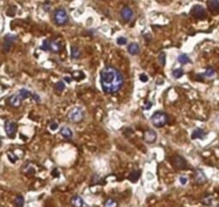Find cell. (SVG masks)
I'll use <instances>...</instances> for the list:
<instances>
[{"mask_svg": "<svg viewBox=\"0 0 219 207\" xmlns=\"http://www.w3.org/2000/svg\"><path fill=\"white\" fill-rule=\"evenodd\" d=\"M99 82L105 94L113 95L124 85V76L115 67L107 66L99 72Z\"/></svg>", "mask_w": 219, "mask_h": 207, "instance_id": "obj_1", "label": "cell"}, {"mask_svg": "<svg viewBox=\"0 0 219 207\" xmlns=\"http://www.w3.org/2000/svg\"><path fill=\"white\" fill-rule=\"evenodd\" d=\"M67 118H69V121L74 122V124H79V122L82 121L83 118H85V111H83L80 106L73 108L67 113Z\"/></svg>", "mask_w": 219, "mask_h": 207, "instance_id": "obj_2", "label": "cell"}, {"mask_svg": "<svg viewBox=\"0 0 219 207\" xmlns=\"http://www.w3.org/2000/svg\"><path fill=\"white\" fill-rule=\"evenodd\" d=\"M151 122L155 128H162L168 122V115L164 112H155L151 117Z\"/></svg>", "mask_w": 219, "mask_h": 207, "instance_id": "obj_3", "label": "cell"}, {"mask_svg": "<svg viewBox=\"0 0 219 207\" xmlns=\"http://www.w3.org/2000/svg\"><path fill=\"white\" fill-rule=\"evenodd\" d=\"M53 20L58 26H63L66 25L69 20V14L63 8H59L53 12Z\"/></svg>", "mask_w": 219, "mask_h": 207, "instance_id": "obj_4", "label": "cell"}, {"mask_svg": "<svg viewBox=\"0 0 219 207\" xmlns=\"http://www.w3.org/2000/svg\"><path fill=\"white\" fill-rule=\"evenodd\" d=\"M4 130H6V133L8 135V138L14 139L16 135V131H17V125L14 121H6Z\"/></svg>", "mask_w": 219, "mask_h": 207, "instance_id": "obj_5", "label": "cell"}, {"mask_svg": "<svg viewBox=\"0 0 219 207\" xmlns=\"http://www.w3.org/2000/svg\"><path fill=\"white\" fill-rule=\"evenodd\" d=\"M17 40V37L16 36H12V34H6L4 37L3 40V44H2V50L3 52H9L11 50V47L13 46L14 42Z\"/></svg>", "mask_w": 219, "mask_h": 207, "instance_id": "obj_6", "label": "cell"}, {"mask_svg": "<svg viewBox=\"0 0 219 207\" xmlns=\"http://www.w3.org/2000/svg\"><path fill=\"white\" fill-rule=\"evenodd\" d=\"M192 15L198 20H202L206 17V11L202 6H195L192 9Z\"/></svg>", "mask_w": 219, "mask_h": 207, "instance_id": "obj_7", "label": "cell"}, {"mask_svg": "<svg viewBox=\"0 0 219 207\" xmlns=\"http://www.w3.org/2000/svg\"><path fill=\"white\" fill-rule=\"evenodd\" d=\"M172 163L179 170H184L187 167V162H186V160L184 159L183 157H181V156H174V157L172 158Z\"/></svg>", "mask_w": 219, "mask_h": 207, "instance_id": "obj_8", "label": "cell"}, {"mask_svg": "<svg viewBox=\"0 0 219 207\" xmlns=\"http://www.w3.org/2000/svg\"><path fill=\"white\" fill-rule=\"evenodd\" d=\"M143 139L145 143L148 144H153L156 142V139H157V134H156V132L154 130H146L145 132H144L143 134Z\"/></svg>", "mask_w": 219, "mask_h": 207, "instance_id": "obj_9", "label": "cell"}, {"mask_svg": "<svg viewBox=\"0 0 219 207\" xmlns=\"http://www.w3.org/2000/svg\"><path fill=\"white\" fill-rule=\"evenodd\" d=\"M120 15H121V17H122V20H124V22H129V20L133 18L134 12H133V10L129 8V7H124V8L121 10Z\"/></svg>", "mask_w": 219, "mask_h": 207, "instance_id": "obj_10", "label": "cell"}, {"mask_svg": "<svg viewBox=\"0 0 219 207\" xmlns=\"http://www.w3.org/2000/svg\"><path fill=\"white\" fill-rule=\"evenodd\" d=\"M8 103H9V105L12 106V108H19L20 104H22V98L18 96V94L12 95V96L8 99Z\"/></svg>", "mask_w": 219, "mask_h": 207, "instance_id": "obj_11", "label": "cell"}, {"mask_svg": "<svg viewBox=\"0 0 219 207\" xmlns=\"http://www.w3.org/2000/svg\"><path fill=\"white\" fill-rule=\"evenodd\" d=\"M63 46H62L61 42L58 40H52L49 41V51H52L53 53H59L62 51Z\"/></svg>", "mask_w": 219, "mask_h": 207, "instance_id": "obj_12", "label": "cell"}, {"mask_svg": "<svg viewBox=\"0 0 219 207\" xmlns=\"http://www.w3.org/2000/svg\"><path fill=\"white\" fill-rule=\"evenodd\" d=\"M195 181L198 183V185H203L206 181V176L205 174L203 173V171L201 170H197L195 174Z\"/></svg>", "mask_w": 219, "mask_h": 207, "instance_id": "obj_13", "label": "cell"}, {"mask_svg": "<svg viewBox=\"0 0 219 207\" xmlns=\"http://www.w3.org/2000/svg\"><path fill=\"white\" fill-rule=\"evenodd\" d=\"M127 50H128V53L130 55H138L140 53V46H139L138 43L133 42L127 46Z\"/></svg>", "mask_w": 219, "mask_h": 207, "instance_id": "obj_14", "label": "cell"}, {"mask_svg": "<svg viewBox=\"0 0 219 207\" xmlns=\"http://www.w3.org/2000/svg\"><path fill=\"white\" fill-rule=\"evenodd\" d=\"M205 135H206V132L204 131V130L196 129V130H193L192 133V139H202L205 138Z\"/></svg>", "mask_w": 219, "mask_h": 207, "instance_id": "obj_15", "label": "cell"}, {"mask_svg": "<svg viewBox=\"0 0 219 207\" xmlns=\"http://www.w3.org/2000/svg\"><path fill=\"white\" fill-rule=\"evenodd\" d=\"M60 133H61V135L66 139H69L73 138V131H72L69 127H62L61 130H60Z\"/></svg>", "mask_w": 219, "mask_h": 207, "instance_id": "obj_16", "label": "cell"}, {"mask_svg": "<svg viewBox=\"0 0 219 207\" xmlns=\"http://www.w3.org/2000/svg\"><path fill=\"white\" fill-rule=\"evenodd\" d=\"M208 9L214 13H217L219 11V0H208L207 2Z\"/></svg>", "mask_w": 219, "mask_h": 207, "instance_id": "obj_17", "label": "cell"}, {"mask_svg": "<svg viewBox=\"0 0 219 207\" xmlns=\"http://www.w3.org/2000/svg\"><path fill=\"white\" fill-rule=\"evenodd\" d=\"M71 204L73 207H82L83 201L79 195H74V196L71 199Z\"/></svg>", "mask_w": 219, "mask_h": 207, "instance_id": "obj_18", "label": "cell"}, {"mask_svg": "<svg viewBox=\"0 0 219 207\" xmlns=\"http://www.w3.org/2000/svg\"><path fill=\"white\" fill-rule=\"evenodd\" d=\"M17 94L22 99H27V98L31 97V95H32L29 90L26 89V88H22V89H19V91H18Z\"/></svg>", "mask_w": 219, "mask_h": 207, "instance_id": "obj_19", "label": "cell"}, {"mask_svg": "<svg viewBox=\"0 0 219 207\" xmlns=\"http://www.w3.org/2000/svg\"><path fill=\"white\" fill-rule=\"evenodd\" d=\"M71 55H72V58H73V59H79V58H80V55H81V52L77 46H73V47H72V51H71Z\"/></svg>", "mask_w": 219, "mask_h": 207, "instance_id": "obj_20", "label": "cell"}, {"mask_svg": "<svg viewBox=\"0 0 219 207\" xmlns=\"http://www.w3.org/2000/svg\"><path fill=\"white\" fill-rule=\"evenodd\" d=\"M24 204H25L24 196L17 195L15 197V200H14V205H15V207H24Z\"/></svg>", "mask_w": 219, "mask_h": 207, "instance_id": "obj_21", "label": "cell"}, {"mask_svg": "<svg viewBox=\"0 0 219 207\" xmlns=\"http://www.w3.org/2000/svg\"><path fill=\"white\" fill-rule=\"evenodd\" d=\"M178 61L180 62L181 64H189L190 62V58L186 54H181L178 57Z\"/></svg>", "mask_w": 219, "mask_h": 207, "instance_id": "obj_22", "label": "cell"}, {"mask_svg": "<svg viewBox=\"0 0 219 207\" xmlns=\"http://www.w3.org/2000/svg\"><path fill=\"white\" fill-rule=\"evenodd\" d=\"M204 77H207V78H212L216 75V71L214 70L213 68H207L204 72V74H202Z\"/></svg>", "mask_w": 219, "mask_h": 207, "instance_id": "obj_23", "label": "cell"}, {"mask_svg": "<svg viewBox=\"0 0 219 207\" xmlns=\"http://www.w3.org/2000/svg\"><path fill=\"white\" fill-rule=\"evenodd\" d=\"M157 60H158V64H159L162 67H165V66H166V53H165V52L159 53Z\"/></svg>", "mask_w": 219, "mask_h": 207, "instance_id": "obj_24", "label": "cell"}, {"mask_svg": "<svg viewBox=\"0 0 219 207\" xmlns=\"http://www.w3.org/2000/svg\"><path fill=\"white\" fill-rule=\"evenodd\" d=\"M184 74V71L182 68H179V69H174L173 71H172V76H173L174 78H180L183 76Z\"/></svg>", "mask_w": 219, "mask_h": 207, "instance_id": "obj_25", "label": "cell"}, {"mask_svg": "<svg viewBox=\"0 0 219 207\" xmlns=\"http://www.w3.org/2000/svg\"><path fill=\"white\" fill-rule=\"evenodd\" d=\"M139 176H140V172H139V171H133L132 173H130V175H129L128 178H129V180H132L133 183H135V181L138 180Z\"/></svg>", "mask_w": 219, "mask_h": 207, "instance_id": "obj_26", "label": "cell"}, {"mask_svg": "<svg viewBox=\"0 0 219 207\" xmlns=\"http://www.w3.org/2000/svg\"><path fill=\"white\" fill-rule=\"evenodd\" d=\"M104 207H118V203L113 199H108L105 202Z\"/></svg>", "mask_w": 219, "mask_h": 207, "instance_id": "obj_27", "label": "cell"}, {"mask_svg": "<svg viewBox=\"0 0 219 207\" xmlns=\"http://www.w3.org/2000/svg\"><path fill=\"white\" fill-rule=\"evenodd\" d=\"M55 89H56V91H57V92H62V91H63V90L65 89L64 83L62 82V81L58 82L57 84H56V86H55Z\"/></svg>", "mask_w": 219, "mask_h": 207, "instance_id": "obj_28", "label": "cell"}, {"mask_svg": "<svg viewBox=\"0 0 219 207\" xmlns=\"http://www.w3.org/2000/svg\"><path fill=\"white\" fill-rule=\"evenodd\" d=\"M116 43H118V45H126L127 39L124 37H120V38L116 39Z\"/></svg>", "mask_w": 219, "mask_h": 207, "instance_id": "obj_29", "label": "cell"}, {"mask_svg": "<svg viewBox=\"0 0 219 207\" xmlns=\"http://www.w3.org/2000/svg\"><path fill=\"white\" fill-rule=\"evenodd\" d=\"M212 196L211 195H207L206 197H203V199H202V203L204 204V205H211L212 204Z\"/></svg>", "mask_w": 219, "mask_h": 207, "instance_id": "obj_30", "label": "cell"}, {"mask_svg": "<svg viewBox=\"0 0 219 207\" xmlns=\"http://www.w3.org/2000/svg\"><path fill=\"white\" fill-rule=\"evenodd\" d=\"M41 50L43 51H49V41L48 40H45L43 42V44H42L41 46Z\"/></svg>", "mask_w": 219, "mask_h": 207, "instance_id": "obj_31", "label": "cell"}, {"mask_svg": "<svg viewBox=\"0 0 219 207\" xmlns=\"http://www.w3.org/2000/svg\"><path fill=\"white\" fill-rule=\"evenodd\" d=\"M139 78H140V81L142 83H148V81H149V77L145 73H141L140 75H139Z\"/></svg>", "mask_w": 219, "mask_h": 207, "instance_id": "obj_32", "label": "cell"}, {"mask_svg": "<svg viewBox=\"0 0 219 207\" xmlns=\"http://www.w3.org/2000/svg\"><path fill=\"white\" fill-rule=\"evenodd\" d=\"M8 156H9V159H10V161L12 162V163H15V162L17 161V157H16V156H15V157H14V156L12 155V152H8Z\"/></svg>", "mask_w": 219, "mask_h": 207, "instance_id": "obj_33", "label": "cell"}, {"mask_svg": "<svg viewBox=\"0 0 219 207\" xmlns=\"http://www.w3.org/2000/svg\"><path fill=\"white\" fill-rule=\"evenodd\" d=\"M187 177H185V176H181L180 177V183H181V185H183V186H185L186 183H187Z\"/></svg>", "mask_w": 219, "mask_h": 207, "instance_id": "obj_34", "label": "cell"}, {"mask_svg": "<svg viewBox=\"0 0 219 207\" xmlns=\"http://www.w3.org/2000/svg\"><path fill=\"white\" fill-rule=\"evenodd\" d=\"M152 105H153L152 102H145V104L143 105V110H150Z\"/></svg>", "mask_w": 219, "mask_h": 207, "instance_id": "obj_35", "label": "cell"}, {"mask_svg": "<svg viewBox=\"0 0 219 207\" xmlns=\"http://www.w3.org/2000/svg\"><path fill=\"white\" fill-rule=\"evenodd\" d=\"M31 97H32V99H33L36 102H38V103H39V102H41V98H40L36 94H32Z\"/></svg>", "mask_w": 219, "mask_h": 207, "instance_id": "obj_36", "label": "cell"}, {"mask_svg": "<svg viewBox=\"0 0 219 207\" xmlns=\"http://www.w3.org/2000/svg\"><path fill=\"white\" fill-rule=\"evenodd\" d=\"M53 177H59L60 176V172L58 171V169H53Z\"/></svg>", "mask_w": 219, "mask_h": 207, "instance_id": "obj_37", "label": "cell"}, {"mask_svg": "<svg viewBox=\"0 0 219 207\" xmlns=\"http://www.w3.org/2000/svg\"><path fill=\"white\" fill-rule=\"evenodd\" d=\"M49 128H50V130H53H53H56L58 128V124L57 122H53L52 125H49Z\"/></svg>", "mask_w": 219, "mask_h": 207, "instance_id": "obj_38", "label": "cell"}, {"mask_svg": "<svg viewBox=\"0 0 219 207\" xmlns=\"http://www.w3.org/2000/svg\"><path fill=\"white\" fill-rule=\"evenodd\" d=\"M64 81H65V82H66V83H71L72 82V78L71 77H69V76H65V77H64Z\"/></svg>", "mask_w": 219, "mask_h": 207, "instance_id": "obj_39", "label": "cell"}, {"mask_svg": "<svg viewBox=\"0 0 219 207\" xmlns=\"http://www.w3.org/2000/svg\"><path fill=\"white\" fill-rule=\"evenodd\" d=\"M158 82H157V85H159V84H160V85H162V84H164V80H162V78H158Z\"/></svg>", "mask_w": 219, "mask_h": 207, "instance_id": "obj_40", "label": "cell"}, {"mask_svg": "<svg viewBox=\"0 0 219 207\" xmlns=\"http://www.w3.org/2000/svg\"><path fill=\"white\" fill-rule=\"evenodd\" d=\"M0 146H1V138H0Z\"/></svg>", "mask_w": 219, "mask_h": 207, "instance_id": "obj_41", "label": "cell"}, {"mask_svg": "<svg viewBox=\"0 0 219 207\" xmlns=\"http://www.w3.org/2000/svg\"><path fill=\"white\" fill-rule=\"evenodd\" d=\"M217 207H219V205H218V206H217Z\"/></svg>", "mask_w": 219, "mask_h": 207, "instance_id": "obj_42", "label": "cell"}]
</instances>
